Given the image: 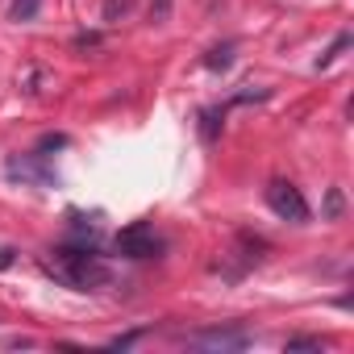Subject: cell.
I'll list each match as a JSON object with an SVG mask.
<instances>
[{"mask_svg":"<svg viewBox=\"0 0 354 354\" xmlns=\"http://www.w3.org/2000/svg\"><path fill=\"white\" fill-rule=\"evenodd\" d=\"M167 13H171V0H154L150 5V21H167Z\"/></svg>","mask_w":354,"mask_h":354,"instance_id":"cell-13","label":"cell"},{"mask_svg":"<svg viewBox=\"0 0 354 354\" xmlns=\"http://www.w3.org/2000/svg\"><path fill=\"white\" fill-rule=\"evenodd\" d=\"M117 250L125 259H158L162 254V238L154 234L150 221H133V225H125L117 234Z\"/></svg>","mask_w":354,"mask_h":354,"instance_id":"cell-4","label":"cell"},{"mask_svg":"<svg viewBox=\"0 0 354 354\" xmlns=\"http://www.w3.org/2000/svg\"><path fill=\"white\" fill-rule=\"evenodd\" d=\"M5 175L13 184H34V188H50L59 184V175L46 167V154H9Z\"/></svg>","mask_w":354,"mask_h":354,"instance_id":"cell-3","label":"cell"},{"mask_svg":"<svg viewBox=\"0 0 354 354\" xmlns=\"http://www.w3.org/2000/svg\"><path fill=\"white\" fill-rule=\"evenodd\" d=\"M50 254H55V259L46 263V271H50L59 283L75 288V292H96V288H104V283L113 279L109 263H104L92 246H59V250H50Z\"/></svg>","mask_w":354,"mask_h":354,"instance_id":"cell-1","label":"cell"},{"mask_svg":"<svg viewBox=\"0 0 354 354\" xmlns=\"http://www.w3.org/2000/svg\"><path fill=\"white\" fill-rule=\"evenodd\" d=\"M350 42H354L350 34H337V38H333V46H329V50H325V55L317 59V71H321V67H329V63H333V59H337L342 50H350Z\"/></svg>","mask_w":354,"mask_h":354,"instance_id":"cell-9","label":"cell"},{"mask_svg":"<svg viewBox=\"0 0 354 354\" xmlns=\"http://www.w3.org/2000/svg\"><path fill=\"white\" fill-rule=\"evenodd\" d=\"M288 350H325L321 337H288Z\"/></svg>","mask_w":354,"mask_h":354,"instance_id":"cell-12","label":"cell"},{"mask_svg":"<svg viewBox=\"0 0 354 354\" xmlns=\"http://www.w3.org/2000/svg\"><path fill=\"white\" fill-rule=\"evenodd\" d=\"M250 342L254 337L246 329H201L188 337V346H196V350H246Z\"/></svg>","mask_w":354,"mask_h":354,"instance_id":"cell-5","label":"cell"},{"mask_svg":"<svg viewBox=\"0 0 354 354\" xmlns=\"http://www.w3.org/2000/svg\"><path fill=\"white\" fill-rule=\"evenodd\" d=\"M59 146H67V138H63V133H50V138H42L38 150H59Z\"/></svg>","mask_w":354,"mask_h":354,"instance_id":"cell-14","label":"cell"},{"mask_svg":"<svg viewBox=\"0 0 354 354\" xmlns=\"http://www.w3.org/2000/svg\"><path fill=\"white\" fill-rule=\"evenodd\" d=\"M221 121H225V113H221V109H205V113H201V138H205V142H217Z\"/></svg>","mask_w":354,"mask_h":354,"instance_id":"cell-6","label":"cell"},{"mask_svg":"<svg viewBox=\"0 0 354 354\" xmlns=\"http://www.w3.org/2000/svg\"><path fill=\"white\" fill-rule=\"evenodd\" d=\"M9 263H13V250H9V246H0V267H9Z\"/></svg>","mask_w":354,"mask_h":354,"instance_id":"cell-15","label":"cell"},{"mask_svg":"<svg viewBox=\"0 0 354 354\" xmlns=\"http://www.w3.org/2000/svg\"><path fill=\"white\" fill-rule=\"evenodd\" d=\"M230 63H234V42H225V46L209 50V59H205V67H209V71H225Z\"/></svg>","mask_w":354,"mask_h":354,"instance_id":"cell-8","label":"cell"},{"mask_svg":"<svg viewBox=\"0 0 354 354\" xmlns=\"http://www.w3.org/2000/svg\"><path fill=\"white\" fill-rule=\"evenodd\" d=\"M342 209H346L342 188H329V192H325V221H337V217H342Z\"/></svg>","mask_w":354,"mask_h":354,"instance_id":"cell-10","label":"cell"},{"mask_svg":"<svg viewBox=\"0 0 354 354\" xmlns=\"http://www.w3.org/2000/svg\"><path fill=\"white\" fill-rule=\"evenodd\" d=\"M133 9V0H109L104 5V21H117V17H125Z\"/></svg>","mask_w":354,"mask_h":354,"instance_id":"cell-11","label":"cell"},{"mask_svg":"<svg viewBox=\"0 0 354 354\" xmlns=\"http://www.w3.org/2000/svg\"><path fill=\"white\" fill-rule=\"evenodd\" d=\"M267 209H271L279 221H292V225H304V221H308V201H304L300 188L288 184V180H271V184H267Z\"/></svg>","mask_w":354,"mask_h":354,"instance_id":"cell-2","label":"cell"},{"mask_svg":"<svg viewBox=\"0 0 354 354\" xmlns=\"http://www.w3.org/2000/svg\"><path fill=\"white\" fill-rule=\"evenodd\" d=\"M42 9V0H13L9 5V21H34Z\"/></svg>","mask_w":354,"mask_h":354,"instance_id":"cell-7","label":"cell"}]
</instances>
